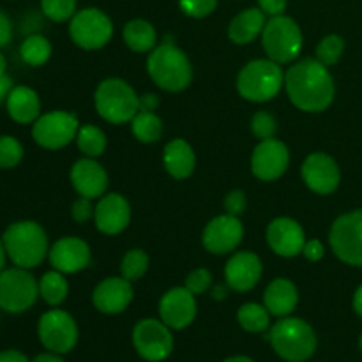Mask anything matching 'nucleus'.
<instances>
[{
    "label": "nucleus",
    "mask_w": 362,
    "mask_h": 362,
    "mask_svg": "<svg viewBox=\"0 0 362 362\" xmlns=\"http://www.w3.org/2000/svg\"><path fill=\"white\" fill-rule=\"evenodd\" d=\"M285 88L290 101L303 112H324L334 101L336 87L327 66L317 59H304L285 74Z\"/></svg>",
    "instance_id": "obj_1"
},
{
    "label": "nucleus",
    "mask_w": 362,
    "mask_h": 362,
    "mask_svg": "<svg viewBox=\"0 0 362 362\" xmlns=\"http://www.w3.org/2000/svg\"><path fill=\"white\" fill-rule=\"evenodd\" d=\"M7 257L16 267L34 269L48 257V237L39 223L25 221L11 223L2 235Z\"/></svg>",
    "instance_id": "obj_2"
},
{
    "label": "nucleus",
    "mask_w": 362,
    "mask_h": 362,
    "mask_svg": "<svg viewBox=\"0 0 362 362\" xmlns=\"http://www.w3.org/2000/svg\"><path fill=\"white\" fill-rule=\"evenodd\" d=\"M147 71L154 83L166 92H180L193 81V66L173 41H165L152 49Z\"/></svg>",
    "instance_id": "obj_3"
},
{
    "label": "nucleus",
    "mask_w": 362,
    "mask_h": 362,
    "mask_svg": "<svg viewBox=\"0 0 362 362\" xmlns=\"http://www.w3.org/2000/svg\"><path fill=\"white\" fill-rule=\"evenodd\" d=\"M285 85L281 66L271 59L251 60L237 76V90L246 101L265 103L274 99Z\"/></svg>",
    "instance_id": "obj_4"
},
{
    "label": "nucleus",
    "mask_w": 362,
    "mask_h": 362,
    "mask_svg": "<svg viewBox=\"0 0 362 362\" xmlns=\"http://www.w3.org/2000/svg\"><path fill=\"white\" fill-rule=\"evenodd\" d=\"M269 339L274 352L288 362L308 361L317 350V334L300 318H281L271 329Z\"/></svg>",
    "instance_id": "obj_5"
},
{
    "label": "nucleus",
    "mask_w": 362,
    "mask_h": 362,
    "mask_svg": "<svg viewBox=\"0 0 362 362\" xmlns=\"http://www.w3.org/2000/svg\"><path fill=\"white\" fill-rule=\"evenodd\" d=\"M94 105L99 115L112 124L129 122L140 112V98L134 88L120 78H108L99 83Z\"/></svg>",
    "instance_id": "obj_6"
},
{
    "label": "nucleus",
    "mask_w": 362,
    "mask_h": 362,
    "mask_svg": "<svg viewBox=\"0 0 362 362\" xmlns=\"http://www.w3.org/2000/svg\"><path fill=\"white\" fill-rule=\"evenodd\" d=\"M262 46L269 59L276 64H288L303 49V32L296 20L285 14L272 16L262 32Z\"/></svg>",
    "instance_id": "obj_7"
},
{
    "label": "nucleus",
    "mask_w": 362,
    "mask_h": 362,
    "mask_svg": "<svg viewBox=\"0 0 362 362\" xmlns=\"http://www.w3.org/2000/svg\"><path fill=\"white\" fill-rule=\"evenodd\" d=\"M39 296V281L28 272L14 265L0 272V310L6 313H23L30 310Z\"/></svg>",
    "instance_id": "obj_8"
},
{
    "label": "nucleus",
    "mask_w": 362,
    "mask_h": 362,
    "mask_svg": "<svg viewBox=\"0 0 362 362\" xmlns=\"http://www.w3.org/2000/svg\"><path fill=\"white\" fill-rule=\"evenodd\" d=\"M329 243L339 260L362 267V211L339 216L331 226Z\"/></svg>",
    "instance_id": "obj_9"
},
{
    "label": "nucleus",
    "mask_w": 362,
    "mask_h": 362,
    "mask_svg": "<svg viewBox=\"0 0 362 362\" xmlns=\"http://www.w3.org/2000/svg\"><path fill=\"white\" fill-rule=\"evenodd\" d=\"M69 35L80 48L99 49L112 39L113 23L103 11L87 7L71 18Z\"/></svg>",
    "instance_id": "obj_10"
},
{
    "label": "nucleus",
    "mask_w": 362,
    "mask_h": 362,
    "mask_svg": "<svg viewBox=\"0 0 362 362\" xmlns=\"http://www.w3.org/2000/svg\"><path fill=\"white\" fill-rule=\"evenodd\" d=\"M78 129L80 126L76 115L57 110V112L45 113L32 124V138L42 148L59 151L76 138Z\"/></svg>",
    "instance_id": "obj_11"
},
{
    "label": "nucleus",
    "mask_w": 362,
    "mask_h": 362,
    "mask_svg": "<svg viewBox=\"0 0 362 362\" xmlns=\"http://www.w3.org/2000/svg\"><path fill=\"white\" fill-rule=\"evenodd\" d=\"M37 336L42 346L53 354H67L76 346L78 327L67 311L49 310L39 318Z\"/></svg>",
    "instance_id": "obj_12"
},
{
    "label": "nucleus",
    "mask_w": 362,
    "mask_h": 362,
    "mask_svg": "<svg viewBox=\"0 0 362 362\" xmlns=\"http://www.w3.org/2000/svg\"><path fill=\"white\" fill-rule=\"evenodd\" d=\"M133 345L136 352L148 362H161L172 354L173 336L165 322L145 318L133 331Z\"/></svg>",
    "instance_id": "obj_13"
},
{
    "label": "nucleus",
    "mask_w": 362,
    "mask_h": 362,
    "mask_svg": "<svg viewBox=\"0 0 362 362\" xmlns=\"http://www.w3.org/2000/svg\"><path fill=\"white\" fill-rule=\"evenodd\" d=\"M290 163V152L283 141L271 138L262 140L255 147L251 156V172L257 179L272 182L278 180L286 172Z\"/></svg>",
    "instance_id": "obj_14"
},
{
    "label": "nucleus",
    "mask_w": 362,
    "mask_h": 362,
    "mask_svg": "<svg viewBox=\"0 0 362 362\" xmlns=\"http://www.w3.org/2000/svg\"><path fill=\"white\" fill-rule=\"evenodd\" d=\"M244 237V226L237 216L223 214L212 219L204 230V243L205 250L214 255L232 253L239 247Z\"/></svg>",
    "instance_id": "obj_15"
},
{
    "label": "nucleus",
    "mask_w": 362,
    "mask_h": 362,
    "mask_svg": "<svg viewBox=\"0 0 362 362\" xmlns=\"http://www.w3.org/2000/svg\"><path fill=\"white\" fill-rule=\"evenodd\" d=\"M300 175L306 186L318 194L334 193L341 180L338 163L324 152H315L308 156L300 168Z\"/></svg>",
    "instance_id": "obj_16"
},
{
    "label": "nucleus",
    "mask_w": 362,
    "mask_h": 362,
    "mask_svg": "<svg viewBox=\"0 0 362 362\" xmlns=\"http://www.w3.org/2000/svg\"><path fill=\"white\" fill-rule=\"evenodd\" d=\"M159 315L170 329H175V331L186 329L187 325L193 324L197 317L194 293H191L186 286L168 290L159 300Z\"/></svg>",
    "instance_id": "obj_17"
},
{
    "label": "nucleus",
    "mask_w": 362,
    "mask_h": 362,
    "mask_svg": "<svg viewBox=\"0 0 362 362\" xmlns=\"http://www.w3.org/2000/svg\"><path fill=\"white\" fill-rule=\"evenodd\" d=\"M49 264L62 274L80 272L90 264V247L78 237H62L48 251Z\"/></svg>",
    "instance_id": "obj_18"
},
{
    "label": "nucleus",
    "mask_w": 362,
    "mask_h": 362,
    "mask_svg": "<svg viewBox=\"0 0 362 362\" xmlns=\"http://www.w3.org/2000/svg\"><path fill=\"white\" fill-rule=\"evenodd\" d=\"M267 244L279 257L292 258L303 253L306 235L303 226L296 219L276 218L267 226Z\"/></svg>",
    "instance_id": "obj_19"
},
{
    "label": "nucleus",
    "mask_w": 362,
    "mask_h": 362,
    "mask_svg": "<svg viewBox=\"0 0 362 362\" xmlns=\"http://www.w3.org/2000/svg\"><path fill=\"white\" fill-rule=\"evenodd\" d=\"M129 202L119 193L103 194L94 212V221L99 232L106 235H117L129 225Z\"/></svg>",
    "instance_id": "obj_20"
},
{
    "label": "nucleus",
    "mask_w": 362,
    "mask_h": 362,
    "mask_svg": "<svg viewBox=\"0 0 362 362\" xmlns=\"http://www.w3.org/2000/svg\"><path fill=\"white\" fill-rule=\"evenodd\" d=\"M262 260L251 251H239L225 267L226 285L235 292H250L262 278Z\"/></svg>",
    "instance_id": "obj_21"
},
{
    "label": "nucleus",
    "mask_w": 362,
    "mask_h": 362,
    "mask_svg": "<svg viewBox=\"0 0 362 362\" xmlns=\"http://www.w3.org/2000/svg\"><path fill=\"white\" fill-rule=\"evenodd\" d=\"M131 300H133V286L122 276L103 279L92 293L95 310L106 315L122 313L124 310H127Z\"/></svg>",
    "instance_id": "obj_22"
},
{
    "label": "nucleus",
    "mask_w": 362,
    "mask_h": 362,
    "mask_svg": "<svg viewBox=\"0 0 362 362\" xmlns=\"http://www.w3.org/2000/svg\"><path fill=\"white\" fill-rule=\"evenodd\" d=\"M71 182L76 193L85 198H101L108 189V173L94 158L80 159L71 168Z\"/></svg>",
    "instance_id": "obj_23"
},
{
    "label": "nucleus",
    "mask_w": 362,
    "mask_h": 362,
    "mask_svg": "<svg viewBox=\"0 0 362 362\" xmlns=\"http://www.w3.org/2000/svg\"><path fill=\"white\" fill-rule=\"evenodd\" d=\"M7 113L18 124H34L41 117V99L34 88L18 85L6 101Z\"/></svg>",
    "instance_id": "obj_24"
},
{
    "label": "nucleus",
    "mask_w": 362,
    "mask_h": 362,
    "mask_svg": "<svg viewBox=\"0 0 362 362\" xmlns=\"http://www.w3.org/2000/svg\"><path fill=\"white\" fill-rule=\"evenodd\" d=\"M299 303L297 286L290 279L278 278L267 286L264 293V306L274 317H286L296 310Z\"/></svg>",
    "instance_id": "obj_25"
},
{
    "label": "nucleus",
    "mask_w": 362,
    "mask_h": 362,
    "mask_svg": "<svg viewBox=\"0 0 362 362\" xmlns=\"http://www.w3.org/2000/svg\"><path fill=\"white\" fill-rule=\"evenodd\" d=\"M163 161H165L166 172L177 180L187 179L194 172V165H197L193 148L182 138H175L166 145Z\"/></svg>",
    "instance_id": "obj_26"
},
{
    "label": "nucleus",
    "mask_w": 362,
    "mask_h": 362,
    "mask_svg": "<svg viewBox=\"0 0 362 362\" xmlns=\"http://www.w3.org/2000/svg\"><path fill=\"white\" fill-rule=\"evenodd\" d=\"M265 23L267 21H265L264 11L251 7V9L239 13L230 21L228 37L235 45H250L258 35H262Z\"/></svg>",
    "instance_id": "obj_27"
},
{
    "label": "nucleus",
    "mask_w": 362,
    "mask_h": 362,
    "mask_svg": "<svg viewBox=\"0 0 362 362\" xmlns=\"http://www.w3.org/2000/svg\"><path fill=\"white\" fill-rule=\"evenodd\" d=\"M124 42L136 53L152 52L158 42V34H156L154 25L148 23L147 20H131L124 27Z\"/></svg>",
    "instance_id": "obj_28"
},
{
    "label": "nucleus",
    "mask_w": 362,
    "mask_h": 362,
    "mask_svg": "<svg viewBox=\"0 0 362 362\" xmlns=\"http://www.w3.org/2000/svg\"><path fill=\"white\" fill-rule=\"evenodd\" d=\"M67 293H69V285H67V279L64 278L62 272L53 269V271L42 274V278L39 279V296L49 306H60L66 300Z\"/></svg>",
    "instance_id": "obj_29"
},
{
    "label": "nucleus",
    "mask_w": 362,
    "mask_h": 362,
    "mask_svg": "<svg viewBox=\"0 0 362 362\" xmlns=\"http://www.w3.org/2000/svg\"><path fill=\"white\" fill-rule=\"evenodd\" d=\"M20 57L25 64L39 67L48 62L52 57V42L41 34H30L23 39L20 46Z\"/></svg>",
    "instance_id": "obj_30"
},
{
    "label": "nucleus",
    "mask_w": 362,
    "mask_h": 362,
    "mask_svg": "<svg viewBox=\"0 0 362 362\" xmlns=\"http://www.w3.org/2000/svg\"><path fill=\"white\" fill-rule=\"evenodd\" d=\"M131 129L136 140L144 141V144H154L161 138L163 134V122L154 112H140L134 115L131 120Z\"/></svg>",
    "instance_id": "obj_31"
},
{
    "label": "nucleus",
    "mask_w": 362,
    "mask_h": 362,
    "mask_svg": "<svg viewBox=\"0 0 362 362\" xmlns=\"http://www.w3.org/2000/svg\"><path fill=\"white\" fill-rule=\"evenodd\" d=\"M269 311L265 306L260 304L247 303L237 311V320H239L240 327L247 332H264L267 331L271 318H269Z\"/></svg>",
    "instance_id": "obj_32"
},
{
    "label": "nucleus",
    "mask_w": 362,
    "mask_h": 362,
    "mask_svg": "<svg viewBox=\"0 0 362 362\" xmlns=\"http://www.w3.org/2000/svg\"><path fill=\"white\" fill-rule=\"evenodd\" d=\"M76 144L87 158H98V156H101L105 152L106 136L99 127L88 124V126H83L78 129Z\"/></svg>",
    "instance_id": "obj_33"
},
{
    "label": "nucleus",
    "mask_w": 362,
    "mask_h": 362,
    "mask_svg": "<svg viewBox=\"0 0 362 362\" xmlns=\"http://www.w3.org/2000/svg\"><path fill=\"white\" fill-rule=\"evenodd\" d=\"M148 269V255L144 250H131L124 255L120 264V274L127 281H138Z\"/></svg>",
    "instance_id": "obj_34"
},
{
    "label": "nucleus",
    "mask_w": 362,
    "mask_h": 362,
    "mask_svg": "<svg viewBox=\"0 0 362 362\" xmlns=\"http://www.w3.org/2000/svg\"><path fill=\"white\" fill-rule=\"evenodd\" d=\"M23 159V145L11 134L0 136V170H11Z\"/></svg>",
    "instance_id": "obj_35"
},
{
    "label": "nucleus",
    "mask_w": 362,
    "mask_h": 362,
    "mask_svg": "<svg viewBox=\"0 0 362 362\" xmlns=\"http://www.w3.org/2000/svg\"><path fill=\"white\" fill-rule=\"evenodd\" d=\"M345 52V41L339 35L332 34L322 39L317 46V60H320L324 66H334L341 59Z\"/></svg>",
    "instance_id": "obj_36"
},
{
    "label": "nucleus",
    "mask_w": 362,
    "mask_h": 362,
    "mask_svg": "<svg viewBox=\"0 0 362 362\" xmlns=\"http://www.w3.org/2000/svg\"><path fill=\"white\" fill-rule=\"evenodd\" d=\"M41 11L48 20L64 23L76 14V0H41Z\"/></svg>",
    "instance_id": "obj_37"
},
{
    "label": "nucleus",
    "mask_w": 362,
    "mask_h": 362,
    "mask_svg": "<svg viewBox=\"0 0 362 362\" xmlns=\"http://www.w3.org/2000/svg\"><path fill=\"white\" fill-rule=\"evenodd\" d=\"M251 131L258 140H271L278 131V122L269 112H257L251 119Z\"/></svg>",
    "instance_id": "obj_38"
},
{
    "label": "nucleus",
    "mask_w": 362,
    "mask_h": 362,
    "mask_svg": "<svg viewBox=\"0 0 362 362\" xmlns=\"http://www.w3.org/2000/svg\"><path fill=\"white\" fill-rule=\"evenodd\" d=\"M180 11L189 18H205L218 7V0H179Z\"/></svg>",
    "instance_id": "obj_39"
},
{
    "label": "nucleus",
    "mask_w": 362,
    "mask_h": 362,
    "mask_svg": "<svg viewBox=\"0 0 362 362\" xmlns=\"http://www.w3.org/2000/svg\"><path fill=\"white\" fill-rule=\"evenodd\" d=\"M212 283V274L207 271V269H197V271L191 272L186 279V288L189 290L194 296H200V293H205L209 288H211Z\"/></svg>",
    "instance_id": "obj_40"
},
{
    "label": "nucleus",
    "mask_w": 362,
    "mask_h": 362,
    "mask_svg": "<svg viewBox=\"0 0 362 362\" xmlns=\"http://www.w3.org/2000/svg\"><path fill=\"white\" fill-rule=\"evenodd\" d=\"M94 212L95 209L92 207L90 198H85V197L78 198V200L73 204V209H71V216H73V219L78 223V225L87 223L88 219L94 216Z\"/></svg>",
    "instance_id": "obj_41"
},
{
    "label": "nucleus",
    "mask_w": 362,
    "mask_h": 362,
    "mask_svg": "<svg viewBox=\"0 0 362 362\" xmlns=\"http://www.w3.org/2000/svg\"><path fill=\"white\" fill-rule=\"evenodd\" d=\"M246 205H247V200H246V194H244V191L235 189V191H232V193L226 194V198H225L226 214H232V216H237V218H239V216L246 211Z\"/></svg>",
    "instance_id": "obj_42"
},
{
    "label": "nucleus",
    "mask_w": 362,
    "mask_h": 362,
    "mask_svg": "<svg viewBox=\"0 0 362 362\" xmlns=\"http://www.w3.org/2000/svg\"><path fill=\"white\" fill-rule=\"evenodd\" d=\"M304 257L308 258V260L311 262H318L324 258V244L320 243L318 239H311V240H306V244H304V250H303Z\"/></svg>",
    "instance_id": "obj_43"
},
{
    "label": "nucleus",
    "mask_w": 362,
    "mask_h": 362,
    "mask_svg": "<svg viewBox=\"0 0 362 362\" xmlns=\"http://www.w3.org/2000/svg\"><path fill=\"white\" fill-rule=\"evenodd\" d=\"M13 41V21L4 11H0V48Z\"/></svg>",
    "instance_id": "obj_44"
},
{
    "label": "nucleus",
    "mask_w": 362,
    "mask_h": 362,
    "mask_svg": "<svg viewBox=\"0 0 362 362\" xmlns=\"http://www.w3.org/2000/svg\"><path fill=\"white\" fill-rule=\"evenodd\" d=\"M258 6L269 16H278L286 9V0H258Z\"/></svg>",
    "instance_id": "obj_45"
},
{
    "label": "nucleus",
    "mask_w": 362,
    "mask_h": 362,
    "mask_svg": "<svg viewBox=\"0 0 362 362\" xmlns=\"http://www.w3.org/2000/svg\"><path fill=\"white\" fill-rule=\"evenodd\" d=\"M13 88H14L13 78H11L9 74H2V76H0V105L7 101V98H9Z\"/></svg>",
    "instance_id": "obj_46"
},
{
    "label": "nucleus",
    "mask_w": 362,
    "mask_h": 362,
    "mask_svg": "<svg viewBox=\"0 0 362 362\" xmlns=\"http://www.w3.org/2000/svg\"><path fill=\"white\" fill-rule=\"evenodd\" d=\"M0 362H30L27 359V356H23L18 350H4L0 352Z\"/></svg>",
    "instance_id": "obj_47"
},
{
    "label": "nucleus",
    "mask_w": 362,
    "mask_h": 362,
    "mask_svg": "<svg viewBox=\"0 0 362 362\" xmlns=\"http://www.w3.org/2000/svg\"><path fill=\"white\" fill-rule=\"evenodd\" d=\"M158 105L159 99L154 94H145L140 98V110H144V112H154Z\"/></svg>",
    "instance_id": "obj_48"
},
{
    "label": "nucleus",
    "mask_w": 362,
    "mask_h": 362,
    "mask_svg": "<svg viewBox=\"0 0 362 362\" xmlns=\"http://www.w3.org/2000/svg\"><path fill=\"white\" fill-rule=\"evenodd\" d=\"M32 362H64L62 357H59V354H39L34 357Z\"/></svg>",
    "instance_id": "obj_49"
},
{
    "label": "nucleus",
    "mask_w": 362,
    "mask_h": 362,
    "mask_svg": "<svg viewBox=\"0 0 362 362\" xmlns=\"http://www.w3.org/2000/svg\"><path fill=\"white\" fill-rule=\"evenodd\" d=\"M354 310L362 318V285L357 288L356 296H354Z\"/></svg>",
    "instance_id": "obj_50"
},
{
    "label": "nucleus",
    "mask_w": 362,
    "mask_h": 362,
    "mask_svg": "<svg viewBox=\"0 0 362 362\" xmlns=\"http://www.w3.org/2000/svg\"><path fill=\"white\" fill-rule=\"evenodd\" d=\"M7 251H6V246H4V240L0 239V272L6 269V260H7Z\"/></svg>",
    "instance_id": "obj_51"
},
{
    "label": "nucleus",
    "mask_w": 362,
    "mask_h": 362,
    "mask_svg": "<svg viewBox=\"0 0 362 362\" xmlns=\"http://www.w3.org/2000/svg\"><path fill=\"white\" fill-rule=\"evenodd\" d=\"M6 71H7V60H6V55H4V53H0V76H2V74H7Z\"/></svg>",
    "instance_id": "obj_52"
},
{
    "label": "nucleus",
    "mask_w": 362,
    "mask_h": 362,
    "mask_svg": "<svg viewBox=\"0 0 362 362\" xmlns=\"http://www.w3.org/2000/svg\"><path fill=\"white\" fill-rule=\"evenodd\" d=\"M225 362H253V361L246 356H235V357H230V359H226Z\"/></svg>",
    "instance_id": "obj_53"
},
{
    "label": "nucleus",
    "mask_w": 362,
    "mask_h": 362,
    "mask_svg": "<svg viewBox=\"0 0 362 362\" xmlns=\"http://www.w3.org/2000/svg\"><path fill=\"white\" fill-rule=\"evenodd\" d=\"M214 297H216V299H223V297H226V292H223V288L219 286V288H216Z\"/></svg>",
    "instance_id": "obj_54"
},
{
    "label": "nucleus",
    "mask_w": 362,
    "mask_h": 362,
    "mask_svg": "<svg viewBox=\"0 0 362 362\" xmlns=\"http://www.w3.org/2000/svg\"><path fill=\"white\" fill-rule=\"evenodd\" d=\"M359 345H361V350H362V332H361V338H359Z\"/></svg>",
    "instance_id": "obj_55"
}]
</instances>
